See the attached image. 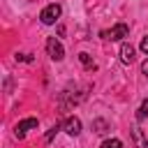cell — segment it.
<instances>
[{"label":"cell","instance_id":"obj_11","mask_svg":"<svg viewBox=\"0 0 148 148\" xmlns=\"http://www.w3.org/2000/svg\"><path fill=\"white\" fill-rule=\"evenodd\" d=\"M134 136L139 139V148H148V143H146V141L141 139V134H139V132H134Z\"/></svg>","mask_w":148,"mask_h":148},{"label":"cell","instance_id":"obj_9","mask_svg":"<svg viewBox=\"0 0 148 148\" xmlns=\"http://www.w3.org/2000/svg\"><path fill=\"white\" fill-rule=\"evenodd\" d=\"M79 60H81L88 69H95V65H92V60H90V56H88V53H81V56H79Z\"/></svg>","mask_w":148,"mask_h":148},{"label":"cell","instance_id":"obj_1","mask_svg":"<svg viewBox=\"0 0 148 148\" xmlns=\"http://www.w3.org/2000/svg\"><path fill=\"white\" fill-rule=\"evenodd\" d=\"M58 16H60V5H49V7H44L42 9V14H39V18H42V23H46V25H51V23H56L58 21Z\"/></svg>","mask_w":148,"mask_h":148},{"label":"cell","instance_id":"obj_3","mask_svg":"<svg viewBox=\"0 0 148 148\" xmlns=\"http://www.w3.org/2000/svg\"><path fill=\"white\" fill-rule=\"evenodd\" d=\"M46 51H49V56L53 60H62V56H65V51H62V46H60V42L56 37H49L46 39Z\"/></svg>","mask_w":148,"mask_h":148},{"label":"cell","instance_id":"obj_12","mask_svg":"<svg viewBox=\"0 0 148 148\" xmlns=\"http://www.w3.org/2000/svg\"><path fill=\"white\" fill-rule=\"evenodd\" d=\"M141 51H143V53H148V35L141 39Z\"/></svg>","mask_w":148,"mask_h":148},{"label":"cell","instance_id":"obj_14","mask_svg":"<svg viewBox=\"0 0 148 148\" xmlns=\"http://www.w3.org/2000/svg\"><path fill=\"white\" fill-rule=\"evenodd\" d=\"M141 69H143V74L148 76V60H143V65H141Z\"/></svg>","mask_w":148,"mask_h":148},{"label":"cell","instance_id":"obj_10","mask_svg":"<svg viewBox=\"0 0 148 148\" xmlns=\"http://www.w3.org/2000/svg\"><path fill=\"white\" fill-rule=\"evenodd\" d=\"M95 132H97V134H104V132H106V123H104V120H95Z\"/></svg>","mask_w":148,"mask_h":148},{"label":"cell","instance_id":"obj_2","mask_svg":"<svg viewBox=\"0 0 148 148\" xmlns=\"http://www.w3.org/2000/svg\"><path fill=\"white\" fill-rule=\"evenodd\" d=\"M127 32H130V28H127L125 23H118V25H113L111 30H104L102 37H104V39H123V37H127Z\"/></svg>","mask_w":148,"mask_h":148},{"label":"cell","instance_id":"obj_5","mask_svg":"<svg viewBox=\"0 0 148 148\" xmlns=\"http://www.w3.org/2000/svg\"><path fill=\"white\" fill-rule=\"evenodd\" d=\"M62 127H65V132H67L69 136H76V134L81 132V120H79V118H67Z\"/></svg>","mask_w":148,"mask_h":148},{"label":"cell","instance_id":"obj_13","mask_svg":"<svg viewBox=\"0 0 148 148\" xmlns=\"http://www.w3.org/2000/svg\"><path fill=\"white\" fill-rule=\"evenodd\" d=\"M56 132H58V127H53V130H51V132H49V134H46V141H51V139H53V136H56Z\"/></svg>","mask_w":148,"mask_h":148},{"label":"cell","instance_id":"obj_4","mask_svg":"<svg viewBox=\"0 0 148 148\" xmlns=\"http://www.w3.org/2000/svg\"><path fill=\"white\" fill-rule=\"evenodd\" d=\"M32 127H37V118H25V120H21V123L16 125V130H14L16 139H23V136H25V132H28V130H32Z\"/></svg>","mask_w":148,"mask_h":148},{"label":"cell","instance_id":"obj_8","mask_svg":"<svg viewBox=\"0 0 148 148\" xmlns=\"http://www.w3.org/2000/svg\"><path fill=\"white\" fill-rule=\"evenodd\" d=\"M146 116H148V99H143V102H141V109H139L136 118H139V120H143Z\"/></svg>","mask_w":148,"mask_h":148},{"label":"cell","instance_id":"obj_6","mask_svg":"<svg viewBox=\"0 0 148 148\" xmlns=\"http://www.w3.org/2000/svg\"><path fill=\"white\" fill-rule=\"evenodd\" d=\"M120 60H123L125 65L134 62V46H132V44H123V46H120Z\"/></svg>","mask_w":148,"mask_h":148},{"label":"cell","instance_id":"obj_7","mask_svg":"<svg viewBox=\"0 0 148 148\" xmlns=\"http://www.w3.org/2000/svg\"><path fill=\"white\" fill-rule=\"evenodd\" d=\"M102 148H123V141L120 139H106L102 143Z\"/></svg>","mask_w":148,"mask_h":148}]
</instances>
